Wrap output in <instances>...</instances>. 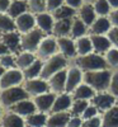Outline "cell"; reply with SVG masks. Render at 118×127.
Segmentation results:
<instances>
[{"label": "cell", "instance_id": "obj_5", "mask_svg": "<svg viewBox=\"0 0 118 127\" xmlns=\"http://www.w3.org/2000/svg\"><path fill=\"white\" fill-rule=\"evenodd\" d=\"M45 36H47V34H45L37 27L29 32H26V33H20V48H22V51L34 52L36 54L41 41L43 39Z\"/></svg>", "mask_w": 118, "mask_h": 127}, {"label": "cell", "instance_id": "obj_56", "mask_svg": "<svg viewBox=\"0 0 118 127\" xmlns=\"http://www.w3.org/2000/svg\"><path fill=\"white\" fill-rule=\"evenodd\" d=\"M0 36H1V33H0Z\"/></svg>", "mask_w": 118, "mask_h": 127}, {"label": "cell", "instance_id": "obj_22", "mask_svg": "<svg viewBox=\"0 0 118 127\" xmlns=\"http://www.w3.org/2000/svg\"><path fill=\"white\" fill-rule=\"evenodd\" d=\"M71 117L70 112H52L48 113L46 127H67Z\"/></svg>", "mask_w": 118, "mask_h": 127}, {"label": "cell", "instance_id": "obj_15", "mask_svg": "<svg viewBox=\"0 0 118 127\" xmlns=\"http://www.w3.org/2000/svg\"><path fill=\"white\" fill-rule=\"evenodd\" d=\"M8 111H12V112H14L19 116H22L23 118H26L27 116L37 112V108H36V104H34L33 99L28 98V99H24V100H20V102L15 103L10 108H8Z\"/></svg>", "mask_w": 118, "mask_h": 127}, {"label": "cell", "instance_id": "obj_38", "mask_svg": "<svg viewBox=\"0 0 118 127\" xmlns=\"http://www.w3.org/2000/svg\"><path fill=\"white\" fill-rule=\"evenodd\" d=\"M90 104V100H83V99H74L72 105H71V109L70 113L71 116H79L81 117V114L84 113L85 108Z\"/></svg>", "mask_w": 118, "mask_h": 127}, {"label": "cell", "instance_id": "obj_53", "mask_svg": "<svg viewBox=\"0 0 118 127\" xmlns=\"http://www.w3.org/2000/svg\"><path fill=\"white\" fill-rule=\"evenodd\" d=\"M95 0H84V3H94Z\"/></svg>", "mask_w": 118, "mask_h": 127}, {"label": "cell", "instance_id": "obj_14", "mask_svg": "<svg viewBox=\"0 0 118 127\" xmlns=\"http://www.w3.org/2000/svg\"><path fill=\"white\" fill-rule=\"evenodd\" d=\"M15 26L19 33H26L36 28V15L30 12H26L22 15L15 18Z\"/></svg>", "mask_w": 118, "mask_h": 127}, {"label": "cell", "instance_id": "obj_37", "mask_svg": "<svg viewBox=\"0 0 118 127\" xmlns=\"http://www.w3.org/2000/svg\"><path fill=\"white\" fill-rule=\"evenodd\" d=\"M104 59L111 70L118 69V50L116 47H112L107 51L104 54Z\"/></svg>", "mask_w": 118, "mask_h": 127}, {"label": "cell", "instance_id": "obj_18", "mask_svg": "<svg viewBox=\"0 0 118 127\" xmlns=\"http://www.w3.org/2000/svg\"><path fill=\"white\" fill-rule=\"evenodd\" d=\"M0 39L8 46V48L10 50L12 54L17 55L18 52L22 51V48H20V33L18 31L3 33L1 36H0Z\"/></svg>", "mask_w": 118, "mask_h": 127}, {"label": "cell", "instance_id": "obj_40", "mask_svg": "<svg viewBox=\"0 0 118 127\" xmlns=\"http://www.w3.org/2000/svg\"><path fill=\"white\" fill-rule=\"evenodd\" d=\"M96 116H100V112L98 111V108L95 107V105L90 102V104L88 105L87 108H85L84 113L81 114V118L85 121V120H90V118H94Z\"/></svg>", "mask_w": 118, "mask_h": 127}, {"label": "cell", "instance_id": "obj_9", "mask_svg": "<svg viewBox=\"0 0 118 127\" xmlns=\"http://www.w3.org/2000/svg\"><path fill=\"white\" fill-rule=\"evenodd\" d=\"M22 87L26 89L28 95L30 98H34L39 94H43L50 92V87L47 80L42 78H36V79H26L22 84Z\"/></svg>", "mask_w": 118, "mask_h": 127}, {"label": "cell", "instance_id": "obj_17", "mask_svg": "<svg viewBox=\"0 0 118 127\" xmlns=\"http://www.w3.org/2000/svg\"><path fill=\"white\" fill-rule=\"evenodd\" d=\"M74 98L71 93H61V94H56V99L55 103H53V107H52V112H70L71 109V105H72Z\"/></svg>", "mask_w": 118, "mask_h": 127}, {"label": "cell", "instance_id": "obj_26", "mask_svg": "<svg viewBox=\"0 0 118 127\" xmlns=\"http://www.w3.org/2000/svg\"><path fill=\"white\" fill-rule=\"evenodd\" d=\"M95 90L89 85V84H87L85 81H83L80 85L75 89L71 95L74 99H83V100H91L93 97L95 95Z\"/></svg>", "mask_w": 118, "mask_h": 127}, {"label": "cell", "instance_id": "obj_50", "mask_svg": "<svg viewBox=\"0 0 118 127\" xmlns=\"http://www.w3.org/2000/svg\"><path fill=\"white\" fill-rule=\"evenodd\" d=\"M108 3L111 4L112 9H118V0H108Z\"/></svg>", "mask_w": 118, "mask_h": 127}, {"label": "cell", "instance_id": "obj_48", "mask_svg": "<svg viewBox=\"0 0 118 127\" xmlns=\"http://www.w3.org/2000/svg\"><path fill=\"white\" fill-rule=\"evenodd\" d=\"M12 0H0V13H6Z\"/></svg>", "mask_w": 118, "mask_h": 127}, {"label": "cell", "instance_id": "obj_6", "mask_svg": "<svg viewBox=\"0 0 118 127\" xmlns=\"http://www.w3.org/2000/svg\"><path fill=\"white\" fill-rule=\"evenodd\" d=\"M59 54V45H57V38L52 34H47L41 41V43L36 51V55L39 60L46 61L47 59L52 57L53 55Z\"/></svg>", "mask_w": 118, "mask_h": 127}, {"label": "cell", "instance_id": "obj_36", "mask_svg": "<svg viewBox=\"0 0 118 127\" xmlns=\"http://www.w3.org/2000/svg\"><path fill=\"white\" fill-rule=\"evenodd\" d=\"M27 5H28V12H30L34 15L47 12V1L46 0H28Z\"/></svg>", "mask_w": 118, "mask_h": 127}, {"label": "cell", "instance_id": "obj_8", "mask_svg": "<svg viewBox=\"0 0 118 127\" xmlns=\"http://www.w3.org/2000/svg\"><path fill=\"white\" fill-rule=\"evenodd\" d=\"M96 108H98V111L100 113L105 112L111 109L112 107H114V105H117L118 103V98L114 97V95L111 93V92H98L95 93V95L93 97V99L90 100Z\"/></svg>", "mask_w": 118, "mask_h": 127}, {"label": "cell", "instance_id": "obj_42", "mask_svg": "<svg viewBox=\"0 0 118 127\" xmlns=\"http://www.w3.org/2000/svg\"><path fill=\"white\" fill-rule=\"evenodd\" d=\"M81 127H102V117L100 116H96L94 118L85 120L83 122Z\"/></svg>", "mask_w": 118, "mask_h": 127}, {"label": "cell", "instance_id": "obj_45", "mask_svg": "<svg viewBox=\"0 0 118 127\" xmlns=\"http://www.w3.org/2000/svg\"><path fill=\"white\" fill-rule=\"evenodd\" d=\"M84 120L79 116H71L70 120H69V123H67V127H81Z\"/></svg>", "mask_w": 118, "mask_h": 127}, {"label": "cell", "instance_id": "obj_47", "mask_svg": "<svg viewBox=\"0 0 118 127\" xmlns=\"http://www.w3.org/2000/svg\"><path fill=\"white\" fill-rule=\"evenodd\" d=\"M65 4L78 10V9L84 4V0H65Z\"/></svg>", "mask_w": 118, "mask_h": 127}, {"label": "cell", "instance_id": "obj_34", "mask_svg": "<svg viewBox=\"0 0 118 127\" xmlns=\"http://www.w3.org/2000/svg\"><path fill=\"white\" fill-rule=\"evenodd\" d=\"M76 13L78 10L74 9L66 4H63L62 6H60L59 9H56L55 12L52 13L53 18H55V20H59V19H72L76 17Z\"/></svg>", "mask_w": 118, "mask_h": 127}, {"label": "cell", "instance_id": "obj_20", "mask_svg": "<svg viewBox=\"0 0 118 127\" xmlns=\"http://www.w3.org/2000/svg\"><path fill=\"white\" fill-rule=\"evenodd\" d=\"M0 126L1 127H26V121L22 116L5 109L1 120H0Z\"/></svg>", "mask_w": 118, "mask_h": 127}, {"label": "cell", "instance_id": "obj_46", "mask_svg": "<svg viewBox=\"0 0 118 127\" xmlns=\"http://www.w3.org/2000/svg\"><path fill=\"white\" fill-rule=\"evenodd\" d=\"M108 18L112 23V27L118 28V9H112V12L109 13Z\"/></svg>", "mask_w": 118, "mask_h": 127}, {"label": "cell", "instance_id": "obj_27", "mask_svg": "<svg viewBox=\"0 0 118 127\" xmlns=\"http://www.w3.org/2000/svg\"><path fill=\"white\" fill-rule=\"evenodd\" d=\"M75 47H76L78 56H84V55L90 54V52H94L90 34H87V36H83L80 38H76L75 39Z\"/></svg>", "mask_w": 118, "mask_h": 127}, {"label": "cell", "instance_id": "obj_31", "mask_svg": "<svg viewBox=\"0 0 118 127\" xmlns=\"http://www.w3.org/2000/svg\"><path fill=\"white\" fill-rule=\"evenodd\" d=\"M26 12H28L27 1H22V0H12L6 13L13 19H15V18H18L19 15H22Z\"/></svg>", "mask_w": 118, "mask_h": 127}, {"label": "cell", "instance_id": "obj_28", "mask_svg": "<svg viewBox=\"0 0 118 127\" xmlns=\"http://www.w3.org/2000/svg\"><path fill=\"white\" fill-rule=\"evenodd\" d=\"M102 127H118V104L100 113Z\"/></svg>", "mask_w": 118, "mask_h": 127}, {"label": "cell", "instance_id": "obj_16", "mask_svg": "<svg viewBox=\"0 0 118 127\" xmlns=\"http://www.w3.org/2000/svg\"><path fill=\"white\" fill-rule=\"evenodd\" d=\"M53 24H55V18H53L52 13L43 12L36 14V27L39 28L45 34H52Z\"/></svg>", "mask_w": 118, "mask_h": 127}, {"label": "cell", "instance_id": "obj_52", "mask_svg": "<svg viewBox=\"0 0 118 127\" xmlns=\"http://www.w3.org/2000/svg\"><path fill=\"white\" fill-rule=\"evenodd\" d=\"M4 72H5V69H4L1 65H0V78L3 76V74H4Z\"/></svg>", "mask_w": 118, "mask_h": 127}, {"label": "cell", "instance_id": "obj_55", "mask_svg": "<svg viewBox=\"0 0 118 127\" xmlns=\"http://www.w3.org/2000/svg\"><path fill=\"white\" fill-rule=\"evenodd\" d=\"M0 92H1V88H0Z\"/></svg>", "mask_w": 118, "mask_h": 127}, {"label": "cell", "instance_id": "obj_30", "mask_svg": "<svg viewBox=\"0 0 118 127\" xmlns=\"http://www.w3.org/2000/svg\"><path fill=\"white\" fill-rule=\"evenodd\" d=\"M89 34V27L85 24L83 20L78 17H75L72 19V26H71V32H70V37L76 39L83 36Z\"/></svg>", "mask_w": 118, "mask_h": 127}, {"label": "cell", "instance_id": "obj_11", "mask_svg": "<svg viewBox=\"0 0 118 127\" xmlns=\"http://www.w3.org/2000/svg\"><path fill=\"white\" fill-rule=\"evenodd\" d=\"M57 45H59V52L65 56L70 61V64H71V61L75 57H78L76 47H75V39L71 38L70 36H67V37H59L57 38Z\"/></svg>", "mask_w": 118, "mask_h": 127}, {"label": "cell", "instance_id": "obj_24", "mask_svg": "<svg viewBox=\"0 0 118 127\" xmlns=\"http://www.w3.org/2000/svg\"><path fill=\"white\" fill-rule=\"evenodd\" d=\"M72 19H59V20H55L53 29H52V36H55L57 38L59 37H67V36H70Z\"/></svg>", "mask_w": 118, "mask_h": 127}, {"label": "cell", "instance_id": "obj_7", "mask_svg": "<svg viewBox=\"0 0 118 127\" xmlns=\"http://www.w3.org/2000/svg\"><path fill=\"white\" fill-rule=\"evenodd\" d=\"M23 81H24V75L22 70L18 67L9 69V70H5L3 76L0 78V88L3 90L8 88L18 87V85H22Z\"/></svg>", "mask_w": 118, "mask_h": 127}, {"label": "cell", "instance_id": "obj_43", "mask_svg": "<svg viewBox=\"0 0 118 127\" xmlns=\"http://www.w3.org/2000/svg\"><path fill=\"white\" fill-rule=\"evenodd\" d=\"M47 1V12L53 13L56 9L65 4V0H46Z\"/></svg>", "mask_w": 118, "mask_h": 127}, {"label": "cell", "instance_id": "obj_54", "mask_svg": "<svg viewBox=\"0 0 118 127\" xmlns=\"http://www.w3.org/2000/svg\"><path fill=\"white\" fill-rule=\"evenodd\" d=\"M22 1H28V0H22Z\"/></svg>", "mask_w": 118, "mask_h": 127}, {"label": "cell", "instance_id": "obj_39", "mask_svg": "<svg viewBox=\"0 0 118 127\" xmlns=\"http://www.w3.org/2000/svg\"><path fill=\"white\" fill-rule=\"evenodd\" d=\"M0 65H1L5 70L17 67V65H15V54H8V55H4V56H0Z\"/></svg>", "mask_w": 118, "mask_h": 127}, {"label": "cell", "instance_id": "obj_29", "mask_svg": "<svg viewBox=\"0 0 118 127\" xmlns=\"http://www.w3.org/2000/svg\"><path fill=\"white\" fill-rule=\"evenodd\" d=\"M47 113H42V112H34L24 118L26 121V127H46L47 123Z\"/></svg>", "mask_w": 118, "mask_h": 127}, {"label": "cell", "instance_id": "obj_33", "mask_svg": "<svg viewBox=\"0 0 118 127\" xmlns=\"http://www.w3.org/2000/svg\"><path fill=\"white\" fill-rule=\"evenodd\" d=\"M17 31L15 19H13L8 13H0V33H8V32Z\"/></svg>", "mask_w": 118, "mask_h": 127}, {"label": "cell", "instance_id": "obj_12", "mask_svg": "<svg viewBox=\"0 0 118 127\" xmlns=\"http://www.w3.org/2000/svg\"><path fill=\"white\" fill-rule=\"evenodd\" d=\"M66 75H67V69H63L53 75L47 80L50 92L55 94H61L66 92Z\"/></svg>", "mask_w": 118, "mask_h": 127}, {"label": "cell", "instance_id": "obj_19", "mask_svg": "<svg viewBox=\"0 0 118 127\" xmlns=\"http://www.w3.org/2000/svg\"><path fill=\"white\" fill-rule=\"evenodd\" d=\"M76 17L80 18L88 27H90L94 23V20L98 18V15H96V13H95V9H94L93 3H84L78 9Z\"/></svg>", "mask_w": 118, "mask_h": 127}, {"label": "cell", "instance_id": "obj_44", "mask_svg": "<svg viewBox=\"0 0 118 127\" xmlns=\"http://www.w3.org/2000/svg\"><path fill=\"white\" fill-rule=\"evenodd\" d=\"M107 36L109 37V39L112 42V46L118 50V28L112 27V29L108 32V34H107Z\"/></svg>", "mask_w": 118, "mask_h": 127}, {"label": "cell", "instance_id": "obj_49", "mask_svg": "<svg viewBox=\"0 0 118 127\" xmlns=\"http://www.w3.org/2000/svg\"><path fill=\"white\" fill-rule=\"evenodd\" d=\"M8 54H12V52L8 48V46L0 39V56H4V55H8Z\"/></svg>", "mask_w": 118, "mask_h": 127}, {"label": "cell", "instance_id": "obj_58", "mask_svg": "<svg viewBox=\"0 0 118 127\" xmlns=\"http://www.w3.org/2000/svg\"><path fill=\"white\" fill-rule=\"evenodd\" d=\"M117 104H118V103H117Z\"/></svg>", "mask_w": 118, "mask_h": 127}, {"label": "cell", "instance_id": "obj_41", "mask_svg": "<svg viewBox=\"0 0 118 127\" xmlns=\"http://www.w3.org/2000/svg\"><path fill=\"white\" fill-rule=\"evenodd\" d=\"M108 92H111L114 97L118 98V69L112 70V79H111Z\"/></svg>", "mask_w": 118, "mask_h": 127}, {"label": "cell", "instance_id": "obj_10", "mask_svg": "<svg viewBox=\"0 0 118 127\" xmlns=\"http://www.w3.org/2000/svg\"><path fill=\"white\" fill-rule=\"evenodd\" d=\"M84 81V71L74 64H70L66 75V92L72 93Z\"/></svg>", "mask_w": 118, "mask_h": 127}, {"label": "cell", "instance_id": "obj_13", "mask_svg": "<svg viewBox=\"0 0 118 127\" xmlns=\"http://www.w3.org/2000/svg\"><path fill=\"white\" fill-rule=\"evenodd\" d=\"M32 99H33L38 112L48 114L52 111L53 103H55V99H56V94L52 93V92H47V93H43V94H39V95H37V97L32 98Z\"/></svg>", "mask_w": 118, "mask_h": 127}, {"label": "cell", "instance_id": "obj_23", "mask_svg": "<svg viewBox=\"0 0 118 127\" xmlns=\"http://www.w3.org/2000/svg\"><path fill=\"white\" fill-rule=\"evenodd\" d=\"M112 29V23L108 17H98L89 27V34H108Z\"/></svg>", "mask_w": 118, "mask_h": 127}, {"label": "cell", "instance_id": "obj_1", "mask_svg": "<svg viewBox=\"0 0 118 127\" xmlns=\"http://www.w3.org/2000/svg\"><path fill=\"white\" fill-rule=\"evenodd\" d=\"M112 79V70L103 69V70H94V71H85L84 72V81L98 93L107 92L109 89V84Z\"/></svg>", "mask_w": 118, "mask_h": 127}, {"label": "cell", "instance_id": "obj_57", "mask_svg": "<svg viewBox=\"0 0 118 127\" xmlns=\"http://www.w3.org/2000/svg\"><path fill=\"white\" fill-rule=\"evenodd\" d=\"M0 127H1V126H0Z\"/></svg>", "mask_w": 118, "mask_h": 127}, {"label": "cell", "instance_id": "obj_35", "mask_svg": "<svg viewBox=\"0 0 118 127\" xmlns=\"http://www.w3.org/2000/svg\"><path fill=\"white\" fill-rule=\"evenodd\" d=\"M93 5L98 17H108L109 13L112 12V6L108 3V0H95Z\"/></svg>", "mask_w": 118, "mask_h": 127}, {"label": "cell", "instance_id": "obj_3", "mask_svg": "<svg viewBox=\"0 0 118 127\" xmlns=\"http://www.w3.org/2000/svg\"><path fill=\"white\" fill-rule=\"evenodd\" d=\"M69 65H70V61L62 54L59 52V54L53 55L52 57L43 61V67H42V72H41L39 78L48 80L53 74H56V72H59L63 69H67Z\"/></svg>", "mask_w": 118, "mask_h": 127}, {"label": "cell", "instance_id": "obj_51", "mask_svg": "<svg viewBox=\"0 0 118 127\" xmlns=\"http://www.w3.org/2000/svg\"><path fill=\"white\" fill-rule=\"evenodd\" d=\"M4 108H3V105L1 104H0V120H1V117H3V113H4Z\"/></svg>", "mask_w": 118, "mask_h": 127}, {"label": "cell", "instance_id": "obj_21", "mask_svg": "<svg viewBox=\"0 0 118 127\" xmlns=\"http://www.w3.org/2000/svg\"><path fill=\"white\" fill-rule=\"evenodd\" d=\"M93 42V51L96 54L104 55L109 48H112V42L107 34H90Z\"/></svg>", "mask_w": 118, "mask_h": 127}, {"label": "cell", "instance_id": "obj_4", "mask_svg": "<svg viewBox=\"0 0 118 127\" xmlns=\"http://www.w3.org/2000/svg\"><path fill=\"white\" fill-rule=\"evenodd\" d=\"M28 98H30V97L28 95V93L26 92V89L22 85L3 89L0 92V104L3 105L4 109H8L12 105H14L15 103L28 99Z\"/></svg>", "mask_w": 118, "mask_h": 127}, {"label": "cell", "instance_id": "obj_25", "mask_svg": "<svg viewBox=\"0 0 118 127\" xmlns=\"http://www.w3.org/2000/svg\"><path fill=\"white\" fill-rule=\"evenodd\" d=\"M37 55L34 52H28V51H20L15 55V65L18 69L24 70L27 69L29 65H32L36 60H37Z\"/></svg>", "mask_w": 118, "mask_h": 127}, {"label": "cell", "instance_id": "obj_32", "mask_svg": "<svg viewBox=\"0 0 118 127\" xmlns=\"http://www.w3.org/2000/svg\"><path fill=\"white\" fill-rule=\"evenodd\" d=\"M42 67H43V61L37 59L32 65H29L27 69L23 70V75H24V80L26 79H36L41 76L42 72Z\"/></svg>", "mask_w": 118, "mask_h": 127}, {"label": "cell", "instance_id": "obj_2", "mask_svg": "<svg viewBox=\"0 0 118 127\" xmlns=\"http://www.w3.org/2000/svg\"><path fill=\"white\" fill-rule=\"evenodd\" d=\"M71 64L80 67L84 72L85 71H94V70H103V69H109L105 62L104 55L96 54V52H90L88 55L78 56L75 57Z\"/></svg>", "mask_w": 118, "mask_h": 127}]
</instances>
